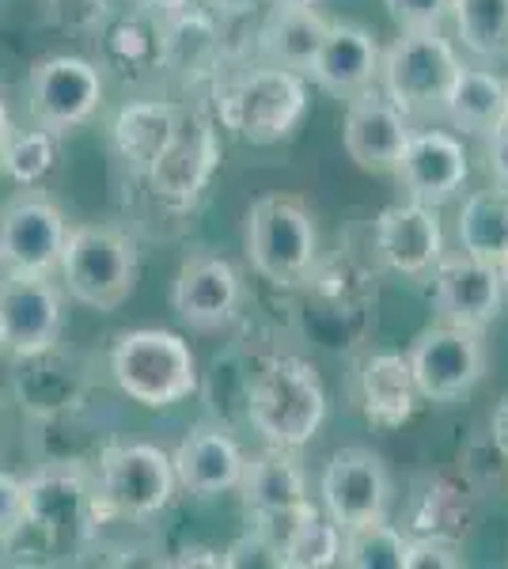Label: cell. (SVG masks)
I'll return each instance as SVG.
<instances>
[{"instance_id": "52a82bcc", "label": "cell", "mask_w": 508, "mask_h": 569, "mask_svg": "<svg viewBox=\"0 0 508 569\" xmlns=\"http://www.w3.org/2000/svg\"><path fill=\"white\" fill-rule=\"evenodd\" d=\"M459 53L440 31H402L380 53L384 96L410 114H440L459 72Z\"/></svg>"}, {"instance_id": "7a4b0ae2", "label": "cell", "mask_w": 508, "mask_h": 569, "mask_svg": "<svg viewBox=\"0 0 508 569\" xmlns=\"http://www.w3.org/2000/svg\"><path fill=\"white\" fill-rule=\"evenodd\" d=\"M110 376L126 399L168 410L198 391V357L175 330L137 327L122 330L110 346Z\"/></svg>"}, {"instance_id": "603a6c76", "label": "cell", "mask_w": 508, "mask_h": 569, "mask_svg": "<svg viewBox=\"0 0 508 569\" xmlns=\"http://www.w3.org/2000/svg\"><path fill=\"white\" fill-rule=\"evenodd\" d=\"M20 372H16V399L23 402L31 415L46 421L69 418L77 410L80 395H84V372L72 369V361H64L58 346L34 353V357H16Z\"/></svg>"}, {"instance_id": "5b68a950", "label": "cell", "mask_w": 508, "mask_h": 569, "mask_svg": "<svg viewBox=\"0 0 508 569\" xmlns=\"http://www.w3.org/2000/svg\"><path fill=\"white\" fill-rule=\"evenodd\" d=\"M308 107L311 96L300 72L266 66L220 91V126L247 144H281L300 130Z\"/></svg>"}, {"instance_id": "f35d334b", "label": "cell", "mask_w": 508, "mask_h": 569, "mask_svg": "<svg viewBox=\"0 0 508 569\" xmlns=\"http://www.w3.org/2000/svg\"><path fill=\"white\" fill-rule=\"evenodd\" d=\"M489 433H494V445H497V452L508 460V395L501 402H497V410H494V418H489Z\"/></svg>"}, {"instance_id": "30bf717a", "label": "cell", "mask_w": 508, "mask_h": 569, "mask_svg": "<svg viewBox=\"0 0 508 569\" xmlns=\"http://www.w3.org/2000/svg\"><path fill=\"white\" fill-rule=\"evenodd\" d=\"M236 490L243 493L251 528L270 536L277 547L297 528L303 512L316 509L308 498V475H303L300 460L292 456V448L266 445V452H258L243 463Z\"/></svg>"}, {"instance_id": "7402d4cb", "label": "cell", "mask_w": 508, "mask_h": 569, "mask_svg": "<svg viewBox=\"0 0 508 569\" xmlns=\"http://www.w3.org/2000/svg\"><path fill=\"white\" fill-rule=\"evenodd\" d=\"M380 53L384 50L376 46L372 31H365L357 23H330L303 77H311V84L322 88L327 96L353 99L357 91L376 84Z\"/></svg>"}, {"instance_id": "e575fe53", "label": "cell", "mask_w": 508, "mask_h": 569, "mask_svg": "<svg viewBox=\"0 0 508 569\" xmlns=\"http://www.w3.org/2000/svg\"><path fill=\"white\" fill-rule=\"evenodd\" d=\"M399 31H440L451 0H384Z\"/></svg>"}, {"instance_id": "3957f363", "label": "cell", "mask_w": 508, "mask_h": 569, "mask_svg": "<svg viewBox=\"0 0 508 569\" xmlns=\"http://www.w3.org/2000/svg\"><path fill=\"white\" fill-rule=\"evenodd\" d=\"M137 243L114 224H77L64 240L58 278L77 305L91 311H118L137 284Z\"/></svg>"}, {"instance_id": "f6af8a7d", "label": "cell", "mask_w": 508, "mask_h": 569, "mask_svg": "<svg viewBox=\"0 0 508 569\" xmlns=\"http://www.w3.org/2000/svg\"><path fill=\"white\" fill-rule=\"evenodd\" d=\"M497 270H501V284H505V292H508V254H505V262L497 266Z\"/></svg>"}, {"instance_id": "8992f818", "label": "cell", "mask_w": 508, "mask_h": 569, "mask_svg": "<svg viewBox=\"0 0 508 569\" xmlns=\"http://www.w3.org/2000/svg\"><path fill=\"white\" fill-rule=\"evenodd\" d=\"M96 493L107 520L141 525V520L160 517L179 493L171 452H163L156 445L103 448L96 467Z\"/></svg>"}, {"instance_id": "83f0119b", "label": "cell", "mask_w": 508, "mask_h": 569, "mask_svg": "<svg viewBox=\"0 0 508 569\" xmlns=\"http://www.w3.org/2000/svg\"><path fill=\"white\" fill-rule=\"evenodd\" d=\"M456 236L464 254L489 266H501L508 254V194L505 190H478L464 201L456 220Z\"/></svg>"}, {"instance_id": "b9f144b4", "label": "cell", "mask_w": 508, "mask_h": 569, "mask_svg": "<svg viewBox=\"0 0 508 569\" xmlns=\"http://www.w3.org/2000/svg\"><path fill=\"white\" fill-rule=\"evenodd\" d=\"M16 133V126H12V114H8V103H4V96H0V152H4V144H8V137Z\"/></svg>"}, {"instance_id": "f546056e", "label": "cell", "mask_w": 508, "mask_h": 569, "mask_svg": "<svg viewBox=\"0 0 508 569\" xmlns=\"http://www.w3.org/2000/svg\"><path fill=\"white\" fill-rule=\"evenodd\" d=\"M338 566L346 569H406V536L387 520H368L341 531Z\"/></svg>"}, {"instance_id": "8d00e7d4", "label": "cell", "mask_w": 508, "mask_h": 569, "mask_svg": "<svg viewBox=\"0 0 508 569\" xmlns=\"http://www.w3.org/2000/svg\"><path fill=\"white\" fill-rule=\"evenodd\" d=\"M486 168L497 179V187H508V122L486 133Z\"/></svg>"}, {"instance_id": "6da1fadb", "label": "cell", "mask_w": 508, "mask_h": 569, "mask_svg": "<svg viewBox=\"0 0 508 569\" xmlns=\"http://www.w3.org/2000/svg\"><path fill=\"white\" fill-rule=\"evenodd\" d=\"M247 421L266 445L303 448L327 421V388L303 357H270L247 383Z\"/></svg>"}, {"instance_id": "1f68e13d", "label": "cell", "mask_w": 508, "mask_h": 569, "mask_svg": "<svg viewBox=\"0 0 508 569\" xmlns=\"http://www.w3.org/2000/svg\"><path fill=\"white\" fill-rule=\"evenodd\" d=\"M58 163V133L42 130H16L8 137L4 152H0V171L16 182V187H39Z\"/></svg>"}, {"instance_id": "e0dca14e", "label": "cell", "mask_w": 508, "mask_h": 569, "mask_svg": "<svg viewBox=\"0 0 508 569\" xmlns=\"http://www.w3.org/2000/svg\"><path fill=\"white\" fill-rule=\"evenodd\" d=\"M410 137V118L380 91L365 88L349 99L346 122H341V144L346 156L368 176H391L399 152Z\"/></svg>"}, {"instance_id": "836d02e7", "label": "cell", "mask_w": 508, "mask_h": 569, "mask_svg": "<svg viewBox=\"0 0 508 569\" xmlns=\"http://www.w3.org/2000/svg\"><path fill=\"white\" fill-rule=\"evenodd\" d=\"M27 528V486L23 475L0 467V547H12Z\"/></svg>"}, {"instance_id": "ba28073f", "label": "cell", "mask_w": 508, "mask_h": 569, "mask_svg": "<svg viewBox=\"0 0 508 569\" xmlns=\"http://www.w3.org/2000/svg\"><path fill=\"white\" fill-rule=\"evenodd\" d=\"M27 486V528L50 543H84L103 525V505L96 493V475L80 460L42 463L23 479Z\"/></svg>"}, {"instance_id": "74e56055", "label": "cell", "mask_w": 508, "mask_h": 569, "mask_svg": "<svg viewBox=\"0 0 508 569\" xmlns=\"http://www.w3.org/2000/svg\"><path fill=\"white\" fill-rule=\"evenodd\" d=\"M168 566H179V569H187V566H209V569H217L220 566V555H217V550H209V547H187V550H179V558H171Z\"/></svg>"}, {"instance_id": "f1b7e54d", "label": "cell", "mask_w": 508, "mask_h": 569, "mask_svg": "<svg viewBox=\"0 0 508 569\" xmlns=\"http://www.w3.org/2000/svg\"><path fill=\"white\" fill-rule=\"evenodd\" d=\"M451 20L464 50L478 61H505L508 58V0H451Z\"/></svg>"}, {"instance_id": "ffe728a7", "label": "cell", "mask_w": 508, "mask_h": 569, "mask_svg": "<svg viewBox=\"0 0 508 569\" xmlns=\"http://www.w3.org/2000/svg\"><path fill=\"white\" fill-rule=\"evenodd\" d=\"M243 448L225 426H193L171 452L179 490L201 501L232 493L239 486V475H243Z\"/></svg>"}, {"instance_id": "d6986e66", "label": "cell", "mask_w": 508, "mask_h": 569, "mask_svg": "<svg viewBox=\"0 0 508 569\" xmlns=\"http://www.w3.org/2000/svg\"><path fill=\"white\" fill-rule=\"evenodd\" d=\"M376 251L387 270L402 278H425L445 259V228L432 206L406 201V206H387L376 220Z\"/></svg>"}, {"instance_id": "9a60e30c", "label": "cell", "mask_w": 508, "mask_h": 569, "mask_svg": "<svg viewBox=\"0 0 508 569\" xmlns=\"http://www.w3.org/2000/svg\"><path fill=\"white\" fill-rule=\"evenodd\" d=\"M243 308V278L220 254H190L171 284V311L190 330L212 335L236 323Z\"/></svg>"}, {"instance_id": "4dcf8cb0", "label": "cell", "mask_w": 508, "mask_h": 569, "mask_svg": "<svg viewBox=\"0 0 508 569\" xmlns=\"http://www.w3.org/2000/svg\"><path fill=\"white\" fill-rule=\"evenodd\" d=\"M341 555V528L330 517H319V509L303 512L297 528L285 536L281 562L285 569H330Z\"/></svg>"}, {"instance_id": "4fadbf2b", "label": "cell", "mask_w": 508, "mask_h": 569, "mask_svg": "<svg viewBox=\"0 0 508 569\" xmlns=\"http://www.w3.org/2000/svg\"><path fill=\"white\" fill-rule=\"evenodd\" d=\"M64 305L50 273H16L0 278V346L12 357H34L61 342Z\"/></svg>"}, {"instance_id": "2e32d148", "label": "cell", "mask_w": 508, "mask_h": 569, "mask_svg": "<svg viewBox=\"0 0 508 569\" xmlns=\"http://www.w3.org/2000/svg\"><path fill=\"white\" fill-rule=\"evenodd\" d=\"M391 176L399 179V187L410 194V201L440 209L464 190L470 176V156L464 141L448 130H410Z\"/></svg>"}, {"instance_id": "d590c367", "label": "cell", "mask_w": 508, "mask_h": 569, "mask_svg": "<svg viewBox=\"0 0 508 569\" xmlns=\"http://www.w3.org/2000/svg\"><path fill=\"white\" fill-rule=\"evenodd\" d=\"M467 566V558L459 555V547L451 539L425 536V539H406V569H459Z\"/></svg>"}, {"instance_id": "9c48e42d", "label": "cell", "mask_w": 508, "mask_h": 569, "mask_svg": "<svg viewBox=\"0 0 508 569\" xmlns=\"http://www.w3.org/2000/svg\"><path fill=\"white\" fill-rule=\"evenodd\" d=\"M406 365H410L414 388H418L425 402L451 407V402H459L464 395L475 391L489 369L486 330L440 319L437 327H425L414 338Z\"/></svg>"}, {"instance_id": "d6a6232c", "label": "cell", "mask_w": 508, "mask_h": 569, "mask_svg": "<svg viewBox=\"0 0 508 569\" xmlns=\"http://www.w3.org/2000/svg\"><path fill=\"white\" fill-rule=\"evenodd\" d=\"M220 566L225 569H285L281 547L255 528L247 531V536H239L232 547L220 550Z\"/></svg>"}, {"instance_id": "ee69618b", "label": "cell", "mask_w": 508, "mask_h": 569, "mask_svg": "<svg viewBox=\"0 0 508 569\" xmlns=\"http://www.w3.org/2000/svg\"><path fill=\"white\" fill-rule=\"evenodd\" d=\"M319 0H273V8H316Z\"/></svg>"}, {"instance_id": "60d3db41", "label": "cell", "mask_w": 508, "mask_h": 569, "mask_svg": "<svg viewBox=\"0 0 508 569\" xmlns=\"http://www.w3.org/2000/svg\"><path fill=\"white\" fill-rule=\"evenodd\" d=\"M145 8H152V12L160 16H171V12H182V8H190V0H141Z\"/></svg>"}, {"instance_id": "cb8c5ba5", "label": "cell", "mask_w": 508, "mask_h": 569, "mask_svg": "<svg viewBox=\"0 0 508 569\" xmlns=\"http://www.w3.org/2000/svg\"><path fill=\"white\" fill-rule=\"evenodd\" d=\"M360 410L376 429H399L418 410V388H414L410 365L402 353H376L360 365Z\"/></svg>"}, {"instance_id": "4316f807", "label": "cell", "mask_w": 508, "mask_h": 569, "mask_svg": "<svg viewBox=\"0 0 508 569\" xmlns=\"http://www.w3.org/2000/svg\"><path fill=\"white\" fill-rule=\"evenodd\" d=\"M327 27L330 20H322L316 8H273V16L262 23V34H258V50L270 66L292 69L303 77Z\"/></svg>"}, {"instance_id": "8fae6325", "label": "cell", "mask_w": 508, "mask_h": 569, "mask_svg": "<svg viewBox=\"0 0 508 569\" xmlns=\"http://www.w3.org/2000/svg\"><path fill=\"white\" fill-rule=\"evenodd\" d=\"M103 72L96 61L77 53H58L31 69L27 99H31L34 126L50 133H69L88 126L103 107Z\"/></svg>"}, {"instance_id": "d4e9b609", "label": "cell", "mask_w": 508, "mask_h": 569, "mask_svg": "<svg viewBox=\"0 0 508 569\" xmlns=\"http://www.w3.org/2000/svg\"><path fill=\"white\" fill-rule=\"evenodd\" d=\"M175 130H179V107L160 103V99H141V103L118 110L110 141H114V152L122 156V163L149 176V168L171 144Z\"/></svg>"}, {"instance_id": "ac0fdd59", "label": "cell", "mask_w": 508, "mask_h": 569, "mask_svg": "<svg viewBox=\"0 0 508 569\" xmlns=\"http://www.w3.org/2000/svg\"><path fill=\"white\" fill-rule=\"evenodd\" d=\"M432 308L445 323L486 330L505 308L501 270L470 254L440 259L432 270Z\"/></svg>"}, {"instance_id": "277c9868", "label": "cell", "mask_w": 508, "mask_h": 569, "mask_svg": "<svg viewBox=\"0 0 508 569\" xmlns=\"http://www.w3.org/2000/svg\"><path fill=\"white\" fill-rule=\"evenodd\" d=\"M243 243L258 278L273 284H300L319 259L316 213L297 194H262L247 209Z\"/></svg>"}, {"instance_id": "7bdbcfd3", "label": "cell", "mask_w": 508, "mask_h": 569, "mask_svg": "<svg viewBox=\"0 0 508 569\" xmlns=\"http://www.w3.org/2000/svg\"><path fill=\"white\" fill-rule=\"evenodd\" d=\"M8 437H12V415H8L4 399H0V452L8 448Z\"/></svg>"}, {"instance_id": "44dd1931", "label": "cell", "mask_w": 508, "mask_h": 569, "mask_svg": "<svg viewBox=\"0 0 508 569\" xmlns=\"http://www.w3.org/2000/svg\"><path fill=\"white\" fill-rule=\"evenodd\" d=\"M217 160L220 149L217 137H212V126L198 114H179V130H175L171 144L149 168L156 198H163L168 206H190L206 190Z\"/></svg>"}, {"instance_id": "bcb514c9", "label": "cell", "mask_w": 508, "mask_h": 569, "mask_svg": "<svg viewBox=\"0 0 508 569\" xmlns=\"http://www.w3.org/2000/svg\"><path fill=\"white\" fill-rule=\"evenodd\" d=\"M0 357H4V346H0Z\"/></svg>"}, {"instance_id": "484cf974", "label": "cell", "mask_w": 508, "mask_h": 569, "mask_svg": "<svg viewBox=\"0 0 508 569\" xmlns=\"http://www.w3.org/2000/svg\"><path fill=\"white\" fill-rule=\"evenodd\" d=\"M440 114H448V122L470 137L494 133L497 126L508 122V80L497 77L494 69L459 66Z\"/></svg>"}, {"instance_id": "5bb4252c", "label": "cell", "mask_w": 508, "mask_h": 569, "mask_svg": "<svg viewBox=\"0 0 508 569\" xmlns=\"http://www.w3.org/2000/svg\"><path fill=\"white\" fill-rule=\"evenodd\" d=\"M322 509L346 531L368 520H387L395 498V482L384 456L372 448H338L322 471Z\"/></svg>"}, {"instance_id": "7c38bea8", "label": "cell", "mask_w": 508, "mask_h": 569, "mask_svg": "<svg viewBox=\"0 0 508 569\" xmlns=\"http://www.w3.org/2000/svg\"><path fill=\"white\" fill-rule=\"evenodd\" d=\"M69 220L42 190L23 187V194L0 206V266L16 273H58Z\"/></svg>"}, {"instance_id": "ab89813d", "label": "cell", "mask_w": 508, "mask_h": 569, "mask_svg": "<svg viewBox=\"0 0 508 569\" xmlns=\"http://www.w3.org/2000/svg\"><path fill=\"white\" fill-rule=\"evenodd\" d=\"M255 4L258 0H209V8L220 16H243V12H251Z\"/></svg>"}]
</instances>
